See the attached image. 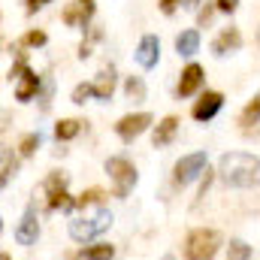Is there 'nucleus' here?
I'll return each instance as SVG.
<instances>
[{"label": "nucleus", "mask_w": 260, "mask_h": 260, "mask_svg": "<svg viewBox=\"0 0 260 260\" xmlns=\"http://www.w3.org/2000/svg\"><path fill=\"white\" fill-rule=\"evenodd\" d=\"M157 55H160V40L157 37H142L139 40V46H136V64L145 67V70H151V67L157 64Z\"/></svg>", "instance_id": "nucleus-9"}, {"label": "nucleus", "mask_w": 260, "mask_h": 260, "mask_svg": "<svg viewBox=\"0 0 260 260\" xmlns=\"http://www.w3.org/2000/svg\"><path fill=\"white\" fill-rule=\"evenodd\" d=\"M40 148V133H27L24 139H21V154L27 157V154H34Z\"/></svg>", "instance_id": "nucleus-24"}, {"label": "nucleus", "mask_w": 260, "mask_h": 260, "mask_svg": "<svg viewBox=\"0 0 260 260\" xmlns=\"http://www.w3.org/2000/svg\"><path fill=\"white\" fill-rule=\"evenodd\" d=\"M239 46H242V34H239L236 27H224V30L218 34V40L212 43V52H215L218 58H224V55L236 52Z\"/></svg>", "instance_id": "nucleus-11"}, {"label": "nucleus", "mask_w": 260, "mask_h": 260, "mask_svg": "<svg viewBox=\"0 0 260 260\" xmlns=\"http://www.w3.org/2000/svg\"><path fill=\"white\" fill-rule=\"evenodd\" d=\"M197 49H200V34H197V30H185V34L176 37V52H179V55L191 58Z\"/></svg>", "instance_id": "nucleus-17"}, {"label": "nucleus", "mask_w": 260, "mask_h": 260, "mask_svg": "<svg viewBox=\"0 0 260 260\" xmlns=\"http://www.w3.org/2000/svg\"><path fill=\"white\" fill-rule=\"evenodd\" d=\"M124 91H127L130 100H145V85H142V79H139V76H127Z\"/></svg>", "instance_id": "nucleus-19"}, {"label": "nucleus", "mask_w": 260, "mask_h": 260, "mask_svg": "<svg viewBox=\"0 0 260 260\" xmlns=\"http://www.w3.org/2000/svg\"><path fill=\"white\" fill-rule=\"evenodd\" d=\"M257 43H260V27H257Z\"/></svg>", "instance_id": "nucleus-33"}, {"label": "nucleus", "mask_w": 260, "mask_h": 260, "mask_svg": "<svg viewBox=\"0 0 260 260\" xmlns=\"http://www.w3.org/2000/svg\"><path fill=\"white\" fill-rule=\"evenodd\" d=\"M176 130H179V118L176 115H167L160 124H157V130H154V145H170L173 142V136H176Z\"/></svg>", "instance_id": "nucleus-16"}, {"label": "nucleus", "mask_w": 260, "mask_h": 260, "mask_svg": "<svg viewBox=\"0 0 260 260\" xmlns=\"http://www.w3.org/2000/svg\"><path fill=\"white\" fill-rule=\"evenodd\" d=\"M112 254H115L112 245H94L85 251V260H112Z\"/></svg>", "instance_id": "nucleus-22"}, {"label": "nucleus", "mask_w": 260, "mask_h": 260, "mask_svg": "<svg viewBox=\"0 0 260 260\" xmlns=\"http://www.w3.org/2000/svg\"><path fill=\"white\" fill-rule=\"evenodd\" d=\"M179 3H185V0H160V12L164 15H173L179 9Z\"/></svg>", "instance_id": "nucleus-28"}, {"label": "nucleus", "mask_w": 260, "mask_h": 260, "mask_svg": "<svg viewBox=\"0 0 260 260\" xmlns=\"http://www.w3.org/2000/svg\"><path fill=\"white\" fill-rule=\"evenodd\" d=\"M37 91H40V76L30 67H24L21 76H18V85H15V97L18 100H30V97H37Z\"/></svg>", "instance_id": "nucleus-14"}, {"label": "nucleus", "mask_w": 260, "mask_h": 260, "mask_svg": "<svg viewBox=\"0 0 260 260\" xmlns=\"http://www.w3.org/2000/svg\"><path fill=\"white\" fill-rule=\"evenodd\" d=\"M46 3H52V0H27V12H37V9H43Z\"/></svg>", "instance_id": "nucleus-30"}, {"label": "nucleus", "mask_w": 260, "mask_h": 260, "mask_svg": "<svg viewBox=\"0 0 260 260\" xmlns=\"http://www.w3.org/2000/svg\"><path fill=\"white\" fill-rule=\"evenodd\" d=\"M221 103H224V97L218 94V91H206L200 100H197V106H194V118L197 121H209L218 109H221Z\"/></svg>", "instance_id": "nucleus-12"}, {"label": "nucleus", "mask_w": 260, "mask_h": 260, "mask_svg": "<svg viewBox=\"0 0 260 260\" xmlns=\"http://www.w3.org/2000/svg\"><path fill=\"white\" fill-rule=\"evenodd\" d=\"M106 173L115 182V197H127L136 185V170L127 157H109L106 160Z\"/></svg>", "instance_id": "nucleus-3"}, {"label": "nucleus", "mask_w": 260, "mask_h": 260, "mask_svg": "<svg viewBox=\"0 0 260 260\" xmlns=\"http://www.w3.org/2000/svg\"><path fill=\"white\" fill-rule=\"evenodd\" d=\"M203 170H206V151L188 154V157H182V160L176 164V182H179V185H188V182H194Z\"/></svg>", "instance_id": "nucleus-6"}, {"label": "nucleus", "mask_w": 260, "mask_h": 260, "mask_svg": "<svg viewBox=\"0 0 260 260\" xmlns=\"http://www.w3.org/2000/svg\"><path fill=\"white\" fill-rule=\"evenodd\" d=\"M3 260H9V257H6V254H3Z\"/></svg>", "instance_id": "nucleus-34"}, {"label": "nucleus", "mask_w": 260, "mask_h": 260, "mask_svg": "<svg viewBox=\"0 0 260 260\" xmlns=\"http://www.w3.org/2000/svg\"><path fill=\"white\" fill-rule=\"evenodd\" d=\"M79 130H82V121H76V118H64V121H58L55 136H58V139H73Z\"/></svg>", "instance_id": "nucleus-18"}, {"label": "nucleus", "mask_w": 260, "mask_h": 260, "mask_svg": "<svg viewBox=\"0 0 260 260\" xmlns=\"http://www.w3.org/2000/svg\"><path fill=\"white\" fill-rule=\"evenodd\" d=\"M12 173H15V157H12V154H9V148H3V176H0V182H3V185H6V182H9V176H12Z\"/></svg>", "instance_id": "nucleus-25"}, {"label": "nucleus", "mask_w": 260, "mask_h": 260, "mask_svg": "<svg viewBox=\"0 0 260 260\" xmlns=\"http://www.w3.org/2000/svg\"><path fill=\"white\" fill-rule=\"evenodd\" d=\"M218 173L233 188H254V185H260V160L254 154H245V151L224 154L221 164H218Z\"/></svg>", "instance_id": "nucleus-1"}, {"label": "nucleus", "mask_w": 260, "mask_h": 260, "mask_svg": "<svg viewBox=\"0 0 260 260\" xmlns=\"http://www.w3.org/2000/svg\"><path fill=\"white\" fill-rule=\"evenodd\" d=\"M200 3H203V0H185V3H182V6H185V9H197V6H200Z\"/></svg>", "instance_id": "nucleus-32"}, {"label": "nucleus", "mask_w": 260, "mask_h": 260, "mask_svg": "<svg viewBox=\"0 0 260 260\" xmlns=\"http://www.w3.org/2000/svg\"><path fill=\"white\" fill-rule=\"evenodd\" d=\"M164 260H173V257H164Z\"/></svg>", "instance_id": "nucleus-35"}, {"label": "nucleus", "mask_w": 260, "mask_h": 260, "mask_svg": "<svg viewBox=\"0 0 260 260\" xmlns=\"http://www.w3.org/2000/svg\"><path fill=\"white\" fill-rule=\"evenodd\" d=\"M109 224H112V212H109V209H103V206H97L94 212L76 215V218L70 221V236H73L76 242H88V239L100 236Z\"/></svg>", "instance_id": "nucleus-2"}, {"label": "nucleus", "mask_w": 260, "mask_h": 260, "mask_svg": "<svg viewBox=\"0 0 260 260\" xmlns=\"http://www.w3.org/2000/svg\"><path fill=\"white\" fill-rule=\"evenodd\" d=\"M112 91H115V67L103 64L100 73H97V79H94V94H97L100 100H109Z\"/></svg>", "instance_id": "nucleus-13"}, {"label": "nucleus", "mask_w": 260, "mask_h": 260, "mask_svg": "<svg viewBox=\"0 0 260 260\" xmlns=\"http://www.w3.org/2000/svg\"><path fill=\"white\" fill-rule=\"evenodd\" d=\"M212 12H215V9H212V6L206 3V9L200 12V24H209V18H212Z\"/></svg>", "instance_id": "nucleus-31"}, {"label": "nucleus", "mask_w": 260, "mask_h": 260, "mask_svg": "<svg viewBox=\"0 0 260 260\" xmlns=\"http://www.w3.org/2000/svg\"><path fill=\"white\" fill-rule=\"evenodd\" d=\"M88 97H97L94 94V82H82V85L73 88V103H85Z\"/></svg>", "instance_id": "nucleus-23"}, {"label": "nucleus", "mask_w": 260, "mask_h": 260, "mask_svg": "<svg viewBox=\"0 0 260 260\" xmlns=\"http://www.w3.org/2000/svg\"><path fill=\"white\" fill-rule=\"evenodd\" d=\"M203 82V67L200 64H188L182 70V82H179V97H191Z\"/></svg>", "instance_id": "nucleus-15"}, {"label": "nucleus", "mask_w": 260, "mask_h": 260, "mask_svg": "<svg viewBox=\"0 0 260 260\" xmlns=\"http://www.w3.org/2000/svg\"><path fill=\"white\" fill-rule=\"evenodd\" d=\"M148 124H151V115H148V112H136V115H124V118L115 124V130H118V136H121L124 142H133Z\"/></svg>", "instance_id": "nucleus-7"}, {"label": "nucleus", "mask_w": 260, "mask_h": 260, "mask_svg": "<svg viewBox=\"0 0 260 260\" xmlns=\"http://www.w3.org/2000/svg\"><path fill=\"white\" fill-rule=\"evenodd\" d=\"M43 194H46V209L55 212V209H73V200L67 197V176L61 173H52L43 185Z\"/></svg>", "instance_id": "nucleus-5"}, {"label": "nucleus", "mask_w": 260, "mask_h": 260, "mask_svg": "<svg viewBox=\"0 0 260 260\" xmlns=\"http://www.w3.org/2000/svg\"><path fill=\"white\" fill-rule=\"evenodd\" d=\"M21 43H27V46H46V34L43 30H30Z\"/></svg>", "instance_id": "nucleus-27"}, {"label": "nucleus", "mask_w": 260, "mask_h": 260, "mask_svg": "<svg viewBox=\"0 0 260 260\" xmlns=\"http://www.w3.org/2000/svg\"><path fill=\"white\" fill-rule=\"evenodd\" d=\"M227 257L230 260H248L251 257V248H248L242 239H233V242L227 245Z\"/></svg>", "instance_id": "nucleus-21"}, {"label": "nucleus", "mask_w": 260, "mask_h": 260, "mask_svg": "<svg viewBox=\"0 0 260 260\" xmlns=\"http://www.w3.org/2000/svg\"><path fill=\"white\" fill-rule=\"evenodd\" d=\"M236 3H239V0H218V9H221V12H233Z\"/></svg>", "instance_id": "nucleus-29"}, {"label": "nucleus", "mask_w": 260, "mask_h": 260, "mask_svg": "<svg viewBox=\"0 0 260 260\" xmlns=\"http://www.w3.org/2000/svg\"><path fill=\"white\" fill-rule=\"evenodd\" d=\"M100 37H103V34H100V30L94 27V30H91V40H85V43L79 46V58H82V61H85V58L91 55V43H94V40H100Z\"/></svg>", "instance_id": "nucleus-26"}, {"label": "nucleus", "mask_w": 260, "mask_h": 260, "mask_svg": "<svg viewBox=\"0 0 260 260\" xmlns=\"http://www.w3.org/2000/svg\"><path fill=\"white\" fill-rule=\"evenodd\" d=\"M218 233L215 230H194L188 236V248H185V257L188 260H209L218 251Z\"/></svg>", "instance_id": "nucleus-4"}, {"label": "nucleus", "mask_w": 260, "mask_h": 260, "mask_svg": "<svg viewBox=\"0 0 260 260\" xmlns=\"http://www.w3.org/2000/svg\"><path fill=\"white\" fill-rule=\"evenodd\" d=\"M91 15H94V0H76L64 12V24H70V27H88Z\"/></svg>", "instance_id": "nucleus-8"}, {"label": "nucleus", "mask_w": 260, "mask_h": 260, "mask_svg": "<svg viewBox=\"0 0 260 260\" xmlns=\"http://www.w3.org/2000/svg\"><path fill=\"white\" fill-rule=\"evenodd\" d=\"M37 236H40V227H37V209L27 206V212H24L18 230H15V239H18V245H34Z\"/></svg>", "instance_id": "nucleus-10"}, {"label": "nucleus", "mask_w": 260, "mask_h": 260, "mask_svg": "<svg viewBox=\"0 0 260 260\" xmlns=\"http://www.w3.org/2000/svg\"><path fill=\"white\" fill-rule=\"evenodd\" d=\"M260 121V94L245 106V112H242V127H251V124H257Z\"/></svg>", "instance_id": "nucleus-20"}]
</instances>
